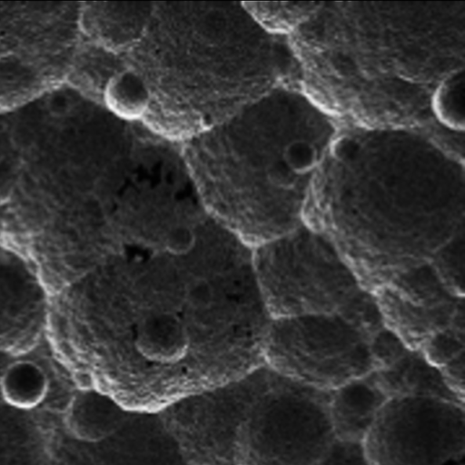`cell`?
<instances>
[{"label": "cell", "instance_id": "cell-1", "mask_svg": "<svg viewBox=\"0 0 465 465\" xmlns=\"http://www.w3.org/2000/svg\"><path fill=\"white\" fill-rule=\"evenodd\" d=\"M384 327L372 292L363 289L337 312L273 319L264 363L331 391L376 371L372 341Z\"/></svg>", "mask_w": 465, "mask_h": 465}, {"label": "cell", "instance_id": "cell-4", "mask_svg": "<svg viewBox=\"0 0 465 465\" xmlns=\"http://www.w3.org/2000/svg\"><path fill=\"white\" fill-rule=\"evenodd\" d=\"M361 447L368 465H465V403L390 398Z\"/></svg>", "mask_w": 465, "mask_h": 465}, {"label": "cell", "instance_id": "cell-12", "mask_svg": "<svg viewBox=\"0 0 465 465\" xmlns=\"http://www.w3.org/2000/svg\"><path fill=\"white\" fill-rule=\"evenodd\" d=\"M464 228L443 244L429 260L440 279L454 293L464 297Z\"/></svg>", "mask_w": 465, "mask_h": 465}, {"label": "cell", "instance_id": "cell-6", "mask_svg": "<svg viewBox=\"0 0 465 465\" xmlns=\"http://www.w3.org/2000/svg\"><path fill=\"white\" fill-rule=\"evenodd\" d=\"M384 325L411 350L464 319V297L440 279L429 262L371 291Z\"/></svg>", "mask_w": 465, "mask_h": 465}, {"label": "cell", "instance_id": "cell-8", "mask_svg": "<svg viewBox=\"0 0 465 465\" xmlns=\"http://www.w3.org/2000/svg\"><path fill=\"white\" fill-rule=\"evenodd\" d=\"M371 376L388 399L428 396L465 403V398L450 388L440 370L420 351L409 349L391 364L371 372Z\"/></svg>", "mask_w": 465, "mask_h": 465}, {"label": "cell", "instance_id": "cell-2", "mask_svg": "<svg viewBox=\"0 0 465 465\" xmlns=\"http://www.w3.org/2000/svg\"><path fill=\"white\" fill-rule=\"evenodd\" d=\"M238 425L234 465H319L336 442L330 391L263 363Z\"/></svg>", "mask_w": 465, "mask_h": 465}, {"label": "cell", "instance_id": "cell-19", "mask_svg": "<svg viewBox=\"0 0 465 465\" xmlns=\"http://www.w3.org/2000/svg\"><path fill=\"white\" fill-rule=\"evenodd\" d=\"M4 143H3V141L2 139L0 138V164H1V162L3 160V157H4Z\"/></svg>", "mask_w": 465, "mask_h": 465}, {"label": "cell", "instance_id": "cell-9", "mask_svg": "<svg viewBox=\"0 0 465 465\" xmlns=\"http://www.w3.org/2000/svg\"><path fill=\"white\" fill-rule=\"evenodd\" d=\"M131 412L106 392L88 387L72 396L64 420L72 437L83 443H94L119 430Z\"/></svg>", "mask_w": 465, "mask_h": 465}, {"label": "cell", "instance_id": "cell-17", "mask_svg": "<svg viewBox=\"0 0 465 465\" xmlns=\"http://www.w3.org/2000/svg\"><path fill=\"white\" fill-rule=\"evenodd\" d=\"M15 188L13 173L0 164V204L9 201Z\"/></svg>", "mask_w": 465, "mask_h": 465}, {"label": "cell", "instance_id": "cell-18", "mask_svg": "<svg viewBox=\"0 0 465 465\" xmlns=\"http://www.w3.org/2000/svg\"><path fill=\"white\" fill-rule=\"evenodd\" d=\"M332 152L336 158L345 160L356 153V144L347 137H341L332 146Z\"/></svg>", "mask_w": 465, "mask_h": 465}, {"label": "cell", "instance_id": "cell-3", "mask_svg": "<svg viewBox=\"0 0 465 465\" xmlns=\"http://www.w3.org/2000/svg\"><path fill=\"white\" fill-rule=\"evenodd\" d=\"M273 319L334 312L365 289L334 242L304 222L252 250Z\"/></svg>", "mask_w": 465, "mask_h": 465}, {"label": "cell", "instance_id": "cell-10", "mask_svg": "<svg viewBox=\"0 0 465 465\" xmlns=\"http://www.w3.org/2000/svg\"><path fill=\"white\" fill-rule=\"evenodd\" d=\"M49 381L45 371L30 361L7 365L0 376V392L4 400L18 409H33L46 397Z\"/></svg>", "mask_w": 465, "mask_h": 465}, {"label": "cell", "instance_id": "cell-16", "mask_svg": "<svg viewBox=\"0 0 465 465\" xmlns=\"http://www.w3.org/2000/svg\"><path fill=\"white\" fill-rule=\"evenodd\" d=\"M68 97L62 92H54L47 99V110L54 117H62L70 111Z\"/></svg>", "mask_w": 465, "mask_h": 465}, {"label": "cell", "instance_id": "cell-11", "mask_svg": "<svg viewBox=\"0 0 465 465\" xmlns=\"http://www.w3.org/2000/svg\"><path fill=\"white\" fill-rule=\"evenodd\" d=\"M108 108L120 117L136 119L143 114L149 104V92L143 82L131 72L112 77L104 90Z\"/></svg>", "mask_w": 465, "mask_h": 465}, {"label": "cell", "instance_id": "cell-15", "mask_svg": "<svg viewBox=\"0 0 465 465\" xmlns=\"http://www.w3.org/2000/svg\"><path fill=\"white\" fill-rule=\"evenodd\" d=\"M266 173L274 189L287 193L296 189L300 177L282 157L270 163Z\"/></svg>", "mask_w": 465, "mask_h": 465}, {"label": "cell", "instance_id": "cell-13", "mask_svg": "<svg viewBox=\"0 0 465 465\" xmlns=\"http://www.w3.org/2000/svg\"><path fill=\"white\" fill-rule=\"evenodd\" d=\"M282 158L301 176L311 172L316 165L317 151L308 141L294 140L285 146Z\"/></svg>", "mask_w": 465, "mask_h": 465}, {"label": "cell", "instance_id": "cell-14", "mask_svg": "<svg viewBox=\"0 0 465 465\" xmlns=\"http://www.w3.org/2000/svg\"><path fill=\"white\" fill-rule=\"evenodd\" d=\"M319 465H368L361 444L336 440Z\"/></svg>", "mask_w": 465, "mask_h": 465}, {"label": "cell", "instance_id": "cell-5", "mask_svg": "<svg viewBox=\"0 0 465 465\" xmlns=\"http://www.w3.org/2000/svg\"><path fill=\"white\" fill-rule=\"evenodd\" d=\"M253 371L158 412L188 465H234L236 430L253 391Z\"/></svg>", "mask_w": 465, "mask_h": 465}, {"label": "cell", "instance_id": "cell-7", "mask_svg": "<svg viewBox=\"0 0 465 465\" xmlns=\"http://www.w3.org/2000/svg\"><path fill=\"white\" fill-rule=\"evenodd\" d=\"M388 400L371 373L330 391L329 414L336 440L361 444Z\"/></svg>", "mask_w": 465, "mask_h": 465}]
</instances>
